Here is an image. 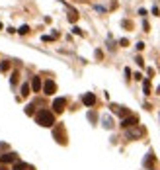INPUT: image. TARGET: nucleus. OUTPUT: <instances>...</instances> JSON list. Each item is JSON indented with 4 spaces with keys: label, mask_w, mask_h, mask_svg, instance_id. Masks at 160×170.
I'll list each match as a JSON object with an SVG mask.
<instances>
[{
    "label": "nucleus",
    "mask_w": 160,
    "mask_h": 170,
    "mask_svg": "<svg viewBox=\"0 0 160 170\" xmlns=\"http://www.w3.org/2000/svg\"><path fill=\"white\" fill-rule=\"evenodd\" d=\"M35 119H37V123L43 125V127H51L53 123H55V118H53V114H51V111H47V110H41L39 114L35 115Z\"/></svg>",
    "instance_id": "f257e3e1"
},
{
    "label": "nucleus",
    "mask_w": 160,
    "mask_h": 170,
    "mask_svg": "<svg viewBox=\"0 0 160 170\" xmlns=\"http://www.w3.org/2000/svg\"><path fill=\"white\" fill-rule=\"evenodd\" d=\"M67 106V100L65 98H57L55 102H53V108H55V111H63Z\"/></svg>",
    "instance_id": "7ed1b4c3"
},
{
    "label": "nucleus",
    "mask_w": 160,
    "mask_h": 170,
    "mask_svg": "<svg viewBox=\"0 0 160 170\" xmlns=\"http://www.w3.org/2000/svg\"><path fill=\"white\" fill-rule=\"evenodd\" d=\"M139 119L135 118V115H129V118H125L123 121H121V127H131V125H137Z\"/></svg>",
    "instance_id": "39448f33"
},
{
    "label": "nucleus",
    "mask_w": 160,
    "mask_h": 170,
    "mask_svg": "<svg viewBox=\"0 0 160 170\" xmlns=\"http://www.w3.org/2000/svg\"><path fill=\"white\" fill-rule=\"evenodd\" d=\"M28 94H29V86H28V84H24V86H22V96H28Z\"/></svg>",
    "instance_id": "f8f14e48"
},
{
    "label": "nucleus",
    "mask_w": 160,
    "mask_h": 170,
    "mask_svg": "<svg viewBox=\"0 0 160 170\" xmlns=\"http://www.w3.org/2000/svg\"><path fill=\"white\" fill-rule=\"evenodd\" d=\"M28 31H29V28H28V25H22V28H20V33H28Z\"/></svg>",
    "instance_id": "4468645a"
},
{
    "label": "nucleus",
    "mask_w": 160,
    "mask_h": 170,
    "mask_svg": "<svg viewBox=\"0 0 160 170\" xmlns=\"http://www.w3.org/2000/svg\"><path fill=\"white\" fill-rule=\"evenodd\" d=\"M28 170H33V168H31V166H28Z\"/></svg>",
    "instance_id": "dca6fc26"
},
{
    "label": "nucleus",
    "mask_w": 160,
    "mask_h": 170,
    "mask_svg": "<svg viewBox=\"0 0 160 170\" xmlns=\"http://www.w3.org/2000/svg\"><path fill=\"white\" fill-rule=\"evenodd\" d=\"M0 170H8L6 166H4V164H0Z\"/></svg>",
    "instance_id": "2eb2a0df"
},
{
    "label": "nucleus",
    "mask_w": 160,
    "mask_h": 170,
    "mask_svg": "<svg viewBox=\"0 0 160 170\" xmlns=\"http://www.w3.org/2000/svg\"><path fill=\"white\" fill-rule=\"evenodd\" d=\"M28 168V164H24V162H16L14 164V170H25Z\"/></svg>",
    "instance_id": "9b49d317"
},
{
    "label": "nucleus",
    "mask_w": 160,
    "mask_h": 170,
    "mask_svg": "<svg viewBox=\"0 0 160 170\" xmlns=\"http://www.w3.org/2000/svg\"><path fill=\"white\" fill-rule=\"evenodd\" d=\"M55 90H57V84L53 82V80H47V82L43 84V92L47 94V96H53V94H55Z\"/></svg>",
    "instance_id": "f03ea898"
},
{
    "label": "nucleus",
    "mask_w": 160,
    "mask_h": 170,
    "mask_svg": "<svg viewBox=\"0 0 160 170\" xmlns=\"http://www.w3.org/2000/svg\"><path fill=\"white\" fill-rule=\"evenodd\" d=\"M14 160H16V155H14V153H4V155L0 156V162H2V164L14 162Z\"/></svg>",
    "instance_id": "423d86ee"
},
{
    "label": "nucleus",
    "mask_w": 160,
    "mask_h": 170,
    "mask_svg": "<svg viewBox=\"0 0 160 170\" xmlns=\"http://www.w3.org/2000/svg\"><path fill=\"white\" fill-rule=\"evenodd\" d=\"M31 88H33V92H39V90H41V80H39V76L33 78V82H31Z\"/></svg>",
    "instance_id": "0eeeda50"
},
{
    "label": "nucleus",
    "mask_w": 160,
    "mask_h": 170,
    "mask_svg": "<svg viewBox=\"0 0 160 170\" xmlns=\"http://www.w3.org/2000/svg\"><path fill=\"white\" fill-rule=\"evenodd\" d=\"M82 102H84V106H94L96 104V96L92 92H88V94H84V96H82Z\"/></svg>",
    "instance_id": "20e7f679"
},
{
    "label": "nucleus",
    "mask_w": 160,
    "mask_h": 170,
    "mask_svg": "<svg viewBox=\"0 0 160 170\" xmlns=\"http://www.w3.org/2000/svg\"><path fill=\"white\" fill-rule=\"evenodd\" d=\"M141 135V129H133V131H127V137H139Z\"/></svg>",
    "instance_id": "9d476101"
},
{
    "label": "nucleus",
    "mask_w": 160,
    "mask_h": 170,
    "mask_svg": "<svg viewBox=\"0 0 160 170\" xmlns=\"http://www.w3.org/2000/svg\"><path fill=\"white\" fill-rule=\"evenodd\" d=\"M68 20H70V22H76V20H78V14H76V12H70V16H68Z\"/></svg>",
    "instance_id": "ddd939ff"
},
{
    "label": "nucleus",
    "mask_w": 160,
    "mask_h": 170,
    "mask_svg": "<svg viewBox=\"0 0 160 170\" xmlns=\"http://www.w3.org/2000/svg\"><path fill=\"white\" fill-rule=\"evenodd\" d=\"M8 68H10V61H2V63H0V71H2V72H6Z\"/></svg>",
    "instance_id": "6e6552de"
},
{
    "label": "nucleus",
    "mask_w": 160,
    "mask_h": 170,
    "mask_svg": "<svg viewBox=\"0 0 160 170\" xmlns=\"http://www.w3.org/2000/svg\"><path fill=\"white\" fill-rule=\"evenodd\" d=\"M143 90H145V94H150V82H148V80L143 82Z\"/></svg>",
    "instance_id": "1a4fd4ad"
}]
</instances>
